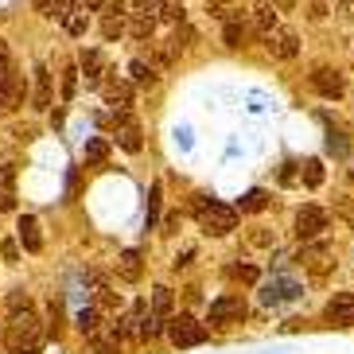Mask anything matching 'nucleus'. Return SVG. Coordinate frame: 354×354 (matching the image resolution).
<instances>
[{
	"instance_id": "cd10ccee",
	"label": "nucleus",
	"mask_w": 354,
	"mask_h": 354,
	"mask_svg": "<svg viewBox=\"0 0 354 354\" xmlns=\"http://www.w3.org/2000/svg\"><path fill=\"white\" fill-rule=\"evenodd\" d=\"M160 198H164V187L152 183V191H148V230L156 226V218H160Z\"/></svg>"
},
{
	"instance_id": "6ab92c4d",
	"label": "nucleus",
	"mask_w": 354,
	"mask_h": 354,
	"mask_svg": "<svg viewBox=\"0 0 354 354\" xmlns=\"http://www.w3.org/2000/svg\"><path fill=\"white\" fill-rule=\"evenodd\" d=\"M269 207V195L261 187H253V191H245V195L238 198V210H245V214H257V210H265Z\"/></svg>"
},
{
	"instance_id": "c756f323",
	"label": "nucleus",
	"mask_w": 354,
	"mask_h": 354,
	"mask_svg": "<svg viewBox=\"0 0 354 354\" xmlns=\"http://www.w3.org/2000/svg\"><path fill=\"white\" fill-rule=\"evenodd\" d=\"M346 152H351V145H346V136L343 133H327V156H346Z\"/></svg>"
},
{
	"instance_id": "2f4dec72",
	"label": "nucleus",
	"mask_w": 354,
	"mask_h": 354,
	"mask_svg": "<svg viewBox=\"0 0 354 354\" xmlns=\"http://www.w3.org/2000/svg\"><path fill=\"white\" fill-rule=\"evenodd\" d=\"M97 308H102V312H117V308H121V296H117L113 288H97Z\"/></svg>"
},
{
	"instance_id": "72a5a7b5",
	"label": "nucleus",
	"mask_w": 354,
	"mask_h": 354,
	"mask_svg": "<svg viewBox=\"0 0 354 354\" xmlns=\"http://www.w3.org/2000/svg\"><path fill=\"white\" fill-rule=\"evenodd\" d=\"M74 8H78V0H51V12H47V16L66 20V16H74Z\"/></svg>"
},
{
	"instance_id": "ea45409f",
	"label": "nucleus",
	"mask_w": 354,
	"mask_h": 354,
	"mask_svg": "<svg viewBox=\"0 0 354 354\" xmlns=\"http://www.w3.org/2000/svg\"><path fill=\"white\" fill-rule=\"evenodd\" d=\"M0 253H4L8 261H16V257H20V250H16V241H4V245H0Z\"/></svg>"
},
{
	"instance_id": "1a4fd4ad",
	"label": "nucleus",
	"mask_w": 354,
	"mask_h": 354,
	"mask_svg": "<svg viewBox=\"0 0 354 354\" xmlns=\"http://www.w3.org/2000/svg\"><path fill=\"white\" fill-rule=\"evenodd\" d=\"M323 312H327L331 323H339V327H354V292H335Z\"/></svg>"
},
{
	"instance_id": "b1692460",
	"label": "nucleus",
	"mask_w": 354,
	"mask_h": 354,
	"mask_svg": "<svg viewBox=\"0 0 354 354\" xmlns=\"http://www.w3.org/2000/svg\"><path fill=\"white\" fill-rule=\"evenodd\" d=\"M133 39H152V32H156V20L152 16H140V12H133Z\"/></svg>"
},
{
	"instance_id": "a878e982",
	"label": "nucleus",
	"mask_w": 354,
	"mask_h": 354,
	"mask_svg": "<svg viewBox=\"0 0 354 354\" xmlns=\"http://www.w3.org/2000/svg\"><path fill=\"white\" fill-rule=\"evenodd\" d=\"M300 179L308 183V187H319V183H323V164H319V160H304Z\"/></svg>"
},
{
	"instance_id": "de8ad7c7",
	"label": "nucleus",
	"mask_w": 354,
	"mask_h": 354,
	"mask_svg": "<svg viewBox=\"0 0 354 354\" xmlns=\"http://www.w3.org/2000/svg\"><path fill=\"white\" fill-rule=\"evenodd\" d=\"M351 179H354V160H351Z\"/></svg>"
},
{
	"instance_id": "6e6552de",
	"label": "nucleus",
	"mask_w": 354,
	"mask_h": 354,
	"mask_svg": "<svg viewBox=\"0 0 354 354\" xmlns=\"http://www.w3.org/2000/svg\"><path fill=\"white\" fill-rule=\"evenodd\" d=\"M24 102V74L16 66L0 71V109H16Z\"/></svg>"
},
{
	"instance_id": "4c0bfd02",
	"label": "nucleus",
	"mask_w": 354,
	"mask_h": 354,
	"mask_svg": "<svg viewBox=\"0 0 354 354\" xmlns=\"http://www.w3.org/2000/svg\"><path fill=\"white\" fill-rule=\"evenodd\" d=\"M12 66V51H8V43L0 39V71H8Z\"/></svg>"
},
{
	"instance_id": "4468645a",
	"label": "nucleus",
	"mask_w": 354,
	"mask_h": 354,
	"mask_svg": "<svg viewBox=\"0 0 354 354\" xmlns=\"http://www.w3.org/2000/svg\"><path fill=\"white\" fill-rule=\"evenodd\" d=\"M140 272H145L140 250H125L121 257H117V277H121V281H140Z\"/></svg>"
},
{
	"instance_id": "a211bd4d",
	"label": "nucleus",
	"mask_w": 354,
	"mask_h": 354,
	"mask_svg": "<svg viewBox=\"0 0 354 354\" xmlns=\"http://www.w3.org/2000/svg\"><path fill=\"white\" fill-rule=\"evenodd\" d=\"M253 28H257L265 39H269L272 32H277V12L269 8V4H261V8H253Z\"/></svg>"
},
{
	"instance_id": "0eeeda50",
	"label": "nucleus",
	"mask_w": 354,
	"mask_h": 354,
	"mask_svg": "<svg viewBox=\"0 0 354 354\" xmlns=\"http://www.w3.org/2000/svg\"><path fill=\"white\" fill-rule=\"evenodd\" d=\"M323 230H327V210H319V207H304L300 214H296V238H300V241L319 238Z\"/></svg>"
},
{
	"instance_id": "bb28decb",
	"label": "nucleus",
	"mask_w": 354,
	"mask_h": 354,
	"mask_svg": "<svg viewBox=\"0 0 354 354\" xmlns=\"http://www.w3.org/2000/svg\"><path fill=\"white\" fill-rule=\"evenodd\" d=\"M160 331H164V319H160V315H145L140 327H136V339H156Z\"/></svg>"
},
{
	"instance_id": "dca6fc26",
	"label": "nucleus",
	"mask_w": 354,
	"mask_h": 354,
	"mask_svg": "<svg viewBox=\"0 0 354 354\" xmlns=\"http://www.w3.org/2000/svg\"><path fill=\"white\" fill-rule=\"evenodd\" d=\"M35 109H47L51 105V74H47V66H35V94H32Z\"/></svg>"
},
{
	"instance_id": "a18cd8bd",
	"label": "nucleus",
	"mask_w": 354,
	"mask_h": 354,
	"mask_svg": "<svg viewBox=\"0 0 354 354\" xmlns=\"http://www.w3.org/2000/svg\"><path fill=\"white\" fill-rule=\"evenodd\" d=\"M82 4H86V8H90V12H97V8H105V0H82Z\"/></svg>"
},
{
	"instance_id": "412c9836",
	"label": "nucleus",
	"mask_w": 354,
	"mask_h": 354,
	"mask_svg": "<svg viewBox=\"0 0 354 354\" xmlns=\"http://www.w3.org/2000/svg\"><path fill=\"white\" fill-rule=\"evenodd\" d=\"M171 308H176V296H171V288H156V292H152V315H160V319H164Z\"/></svg>"
},
{
	"instance_id": "79ce46f5",
	"label": "nucleus",
	"mask_w": 354,
	"mask_h": 354,
	"mask_svg": "<svg viewBox=\"0 0 354 354\" xmlns=\"http://www.w3.org/2000/svg\"><path fill=\"white\" fill-rule=\"evenodd\" d=\"M253 241H257V245H272V234H265V230H257V234H253Z\"/></svg>"
},
{
	"instance_id": "a19ab883",
	"label": "nucleus",
	"mask_w": 354,
	"mask_h": 354,
	"mask_svg": "<svg viewBox=\"0 0 354 354\" xmlns=\"http://www.w3.org/2000/svg\"><path fill=\"white\" fill-rule=\"evenodd\" d=\"M339 210H343V218H346V222H351V226H354V207H351V203H346V198H343V203H339Z\"/></svg>"
},
{
	"instance_id": "5701e85b",
	"label": "nucleus",
	"mask_w": 354,
	"mask_h": 354,
	"mask_svg": "<svg viewBox=\"0 0 354 354\" xmlns=\"http://www.w3.org/2000/svg\"><path fill=\"white\" fill-rule=\"evenodd\" d=\"M129 74H133L136 86H156V71H152L148 63H140V59H133V63H129Z\"/></svg>"
},
{
	"instance_id": "4be33fe9",
	"label": "nucleus",
	"mask_w": 354,
	"mask_h": 354,
	"mask_svg": "<svg viewBox=\"0 0 354 354\" xmlns=\"http://www.w3.org/2000/svg\"><path fill=\"white\" fill-rule=\"evenodd\" d=\"M245 39H250V28L241 20H226V47H245Z\"/></svg>"
},
{
	"instance_id": "7ed1b4c3",
	"label": "nucleus",
	"mask_w": 354,
	"mask_h": 354,
	"mask_svg": "<svg viewBox=\"0 0 354 354\" xmlns=\"http://www.w3.org/2000/svg\"><path fill=\"white\" fill-rule=\"evenodd\" d=\"M167 339L176 346H203L207 343V327L195 315H176V319L167 323Z\"/></svg>"
},
{
	"instance_id": "ddd939ff",
	"label": "nucleus",
	"mask_w": 354,
	"mask_h": 354,
	"mask_svg": "<svg viewBox=\"0 0 354 354\" xmlns=\"http://www.w3.org/2000/svg\"><path fill=\"white\" fill-rule=\"evenodd\" d=\"M16 238L28 253H39L43 250V234H39V222L32 214H20V226H16Z\"/></svg>"
},
{
	"instance_id": "58836bf2",
	"label": "nucleus",
	"mask_w": 354,
	"mask_h": 354,
	"mask_svg": "<svg viewBox=\"0 0 354 354\" xmlns=\"http://www.w3.org/2000/svg\"><path fill=\"white\" fill-rule=\"evenodd\" d=\"M176 140H179V148H191V129H187V125L176 129Z\"/></svg>"
},
{
	"instance_id": "39448f33",
	"label": "nucleus",
	"mask_w": 354,
	"mask_h": 354,
	"mask_svg": "<svg viewBox=\"0 0 354 354\" xmlns=\"http://www.w3.org/2000/svg\"><path fill=\"white\" fill-rule=\"evenodd\" d=\"M241 319H245V300L241 296H218L210 304V323L226 327V323H241Z\"/></svg>"
},
{
	"instance_id": "c85d7f7f",
	"label": "nucleus",
	"mask_w": 354,
	"mask_h": 354,
	"mask_svg": "<svg viewBox=\"0 0 354 354\" xmlns=\"http://www.w3.org/2000/svg\"><path fill=\"white\" fill-rule=\"evenodd\" d=\"M74 323H78V331H82V335H94L97 331V308H82Z\"/></svg>"
},
{
	"instance_id": "f8f14e48",
	"label": "nucleus",
	"mask_w": 354,
	"mask_h": 354,
	"mask_svg": "<svg viewBox=\"0 0 354 354\" xmlns=\"http://www.w3.org/2000/svg\"><path fill=\"white\" fill-rule=\"evenodd\" d=\"M78 71H82L86 86H105V59H102V51H82Z\"/></svg>"
},
{
	"instance_id": "aec40b11",
	"label": "nucleus",
	"mask_w": 354,
	"mask_h": 354,
	"mask_svg": "<svg viewBox=\"0 0 354 354\" xmlns=\"http://www.w3.org/2000/svg\"><path fill=\"white\" fill-rule=\"evenodd\" d=\"M300 261H304V265H312L315 272H323V269H327V245H304Z\"/></svg>"
},
{
	"instance_id": "37998d69",
	"label": "nucleus",
	"mask_w": 354,
	"mask_h": 354,
	"mask_svg": "<svg viewBox=\"0 0 354 354\" xmlns=\"http://www.w3.org/2000/svg\"><path fill=\"white\" fill-rule=\"evenodd\" d=\"M292 167H296V164H284V171H281L284 183H296V171H292Z\"/></svg>"
},
{
	"instance_id": "20e7f679",
	"label": "nucleus",
	"mask_w": 354,
	"mask_h": 354,
	"mask_svg": "<svg viewBox=\"0 0 354 354\" xmlns=\"http://www.w3.org/2000/svg\"><path fill=\"white\" fill-rule=\"evenodd\" d=\"M304 296V284L292 281V277H272L265 288H261V304L272 308V304H288V300H300Z\"/></svg>"
},
{
	"instance_id": "e433bc0d",
	"label": "nucleus",
	"mask_w": 354,
	"mask_h": 354,
	"mask_svg": "<svg viewBox=\"0 0 354 354\" xmlns=\"http://www.w3.org/2000/svg\"><path fill=\"white\" fill-rule=\"evenodd\" d=\"M8 308H12V312H28V292H12Z\"/></svg>"
},
{
	"instance_id": "f03ea898",
	"label": "nucleus",
	"mask_w": 354,
	"mask_h": 354,
	"mask_svg": "<svg viewBox=\"0 0 354 354\" xmlns=\"http://www.w3.org/2000/svg\"><path fill=\"white\" fill-rule=\"evenodd\" d=\"M191 210H195L198 226L207 230V234H214V238L238 230V207H226V203H214V198H207V195H195Z\"/></svg>"
},
{
	"instance_id": "f704fd0d",
	"label": "nucleus",
	"mask_w": 354,
	"mask_h": 354,
	"mask_svg": "<svg viewBox=\"0 0 354 354\" xmlns=\"http://www.w3.org/2000/svg\"><path fill=\"white\" fill-rule=\"evenodd\" d=\"M63 28H66V35H86V16L82 12H74V16L63 20Z\"/></svg>"
},
{
	"instance_id": "c03bdc74",
	"label": "nucleus",
	"mask_w": 354,
	"mask_h": 354,
	"mask_svg": "<svg viewBox=\"0 0 354 354\" xmlns=\"http://www.w3.org/2000/svg\"><path fill=\"white\" fill-rule=\"evenodd\" d=\"M164 226H167V234H176V230H179V214H167Z\"/></svg>"
},
{
	"instance_id": "c9c22d12",
	"label": "nucleus",
	"mask_w": 354,
	"mask_h": 354,
	"mask_svg": "<svg viewBox=\"0 0 354 354\" xmlns=\"http://www.w3.org/2000/svg\"><path fill=\"white\" fill-rule=\"evenodd\" d=\"M234 277H238V281H245V284H257V269H253V265H234Z\"/></svg>"
},
{
	"instance_id": "f257e3e1",
	"label": "nucleus",
	"mask_w": 354,
	"mask_h": 354,
	"mask_svg": "<svg viewBox=\"0 0 354 354\" xmlns=\"http://www.w3.org/2000/svg\"><path fill=\"white\" fill-rule=\"evenodd\" d=\"M4 346L12 354H39L43 346V323L35 319V312H12V319L4 323Z\"/></svg>"
},
{
	"instance_id": "9d476101",
	"label": "nucleus",
	"mask_w": 354,
	"mask_h": 354,
	"mask_svg": "<svg viewBox=\"0 0 354 354\" xmlns=\"http://www.w3.org/2000/svg\"><path fill=\"white\" fill-rule=\"evenodd\" d=\"M312 86L319 90L323 97H343L346 94V82H343V74H335V71H327V66H319V71L312 74Z\"/></svg>"
},
{
	"instance_id": "f3484780",
	"label": "nucleus",
	"mask_w": 354,
	"mask_h": 354,
	"mask_svg": "<svg viewBox=\"0 0 354 354\" xmlns=\"http://www.w3.org/2000/svg\"><path fill=\"white\" fill-rule=\"evenodd\" d=\"M82 156H86V164H90V167L105 164V160H109V140H105V136H90L86 148H82Z\"/></svg>"
},
{
	"instance_id": "423d86ee",
	"label": "nucleus",
	"mask_w": 354,
	"mask_h": 354,
	"mask_svg": "<svg viewBox=\"0 0 354 354\" xmlns=\"http://www.w3.org/2000/svg\"><path fill=\"white\" fill-rule=\"evenodd\" d=\"M105 105H109V113L113 117H125L133 109V86L125 78H109L105 82Z\"/></svg>"
},
{
	"instance_id": "473e14b6",
	"label": "nucleus",
	"mask_w": 354,
	"mask_h": 354,
	"mask_svg": "<svg viewBox=\"0 0 354 354\" xmlns=\"http://www.w3.org/2000/svg\"><path fill=\"white\" fill-rule=\"evenodd\" d=\"M74 90H78V66H66L63 71V102H74Z\"/></svg>"
},
{
	"instance_id": "2eb2a0df",
	"label": "nucleus",
	"mask_w": 354,
	"mask_h": 354,
	"mask_svg": "<svg viewBox=\"0 0 354 354\" xmlns=\"http://www.w3.org/2000/svg\"><path fill=\"white\" fill-rule=\"evenodd\" d=\"M117 145L125 148V152H140V129L125 117H117Z\"/></svg>"
},
{
	"instance_id": "49530a36",
	"label": "nucleus",
	"mask_w": 354,
	"mask_h": 354,
	"mask_svg": "<svg viewBox=\"0 0 354 354\" xmlns=\"http://www.w3.org/2000/svg\"><path fill=\"white\" fill-rule=\"evenodd\" d=\"M277 4H281V8H292V4H296V0H277Z\"/></svg>"
},
{
	"instance_id": "9b49d317",
	"label": "nucleus",
	"mask_w": 354,
	"mask_h": 354,
	"mask_svg": "<svg viewBox=\"0 0 354 354\" xmlns=\"http://www.w3.org/2000/svg\"><path fill=\"white\" fill-rule=\"evenodd\" d=\"M269 51L277 55V59H296V55H300V39H296L292 28H277V32L269 35Z\"/></svg>"
},
{
	"instance_id": "7c9ffc66",
	"label": "nucleus",
	"mask_w": 354,
	"mask_h": 354,
	"mask_svg": "<svg viewBox=\"0 0 354 354\" xmlns=\"http://www.w3.org/2000/svg\"><path fill=\"white\" fill-rule=\"evenodd\" d=\"M121 32H125V24H121V16H117V12H109V16L102 20V35H105V39H117Z\"/></svg>"
},
{
	"instance_id": "393cba45",
	"label": "nucleus",
	"mask_w": 354,
	"mask_h": 354,
	"mask_svg": "<svg viewBox=\"0 0 354 354\" xmlns=\"http://www.w3.org/2000/svg\"><path fill=\"white\" fill-rule=\"evenodd\" d=\"M183 16H187V8H183V4H176V0H164V8H160V16L156 20H164V24H183Z\"/></svg>"
}]
</instances>
